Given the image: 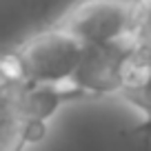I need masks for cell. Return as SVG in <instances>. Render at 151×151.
I'll list each match as a JSON object with an SVG mask.
<instances>
[{
    "label": "cell",
    "instance_id": "cell-5",
    "mask_svg": "<svg viewBox=\"0 0 151 151\" xmlns=\"http://www.w3.org/2000/svg\"><path fill=\"white\" fill-rule=\"evenodd\" d=\"M5 116H18L29 122H38L33 120L36 118V91L33 87L22 82L9 53L0 56V118Z\"/></svg>",
    "mask_w": 151,
    "mask_h": 151
},
{
    "label": "cell",
    "instance_id": "cell-6",
    "mask_svg": "<svg viewBox=\"0 0 151 151\" xmlns=\"http://www.w3.org/2000/svg\"><path fill=\"white\" fill-rule=\"evenodd\" d=\"M47 133V124L29 122L18 116L0 118V151H24L29 145L40 142Z\"/></svg>",
    "mask_w": 151,
    "mask_h": 151
},
{
    "label": "cell",
    "instance_id": "cell-4",
    "mask_svg": "<svg viewBox=\"0 0 151 151\" xmlns=\"http://www.w3.org/2000/svg\"><path fill=\"white\" fill-rule=\"evenodd\" d=\"M118 96L142 113V124L136 129V133H140L145 142L149 145L151 142V56H145V53H138L131 49L122 69V82H120Z\"/></svg>",
    "mask_w": 151,
    "mask_h": 151
},
{
    "label": "cell",
    "instance_id": "cell-1",
    "mask_svg": "<svg viewBox=\"0 0 151 151\" xmlns=\"http://www.w3.org/2000/svg\"><path fill=\"white\" fill-rule=\"evenodd\" d=\"M85 56V45L58 24L33 33L9 53L16 71L29 87L71 85Z\"/></svg>",
    "mask_w": 151,
    "mask_h": 151
},
{
    "label": "cell",
    "instance_id": "cell-2",
    "mask_svg": "<svg viewBox=\"0 0 151 151\" xmlns=\"http://www.w3.org/2000/svg\"><path fill=\"white\" fill-rule=\"evenodd\" d=\"M133 0H80L62 14L58 27L82 45L127 42Z\"/></svg>",
    "mask_w": 151,
    "mask_h": 151
},
{
    "label": "cell",
    "instance_id": "cell-3",
    "mask_svg": "<svg viewBox=\"0 0 151 151\" xmlns=\"http://www.w3.org/2000/svg\"><path fill=\"white\" fill-rule=\"evenodd\" d=\"M131 53L129 42L118 45H85V56L71 85L87 98L118 93L122 82V69Z\"/></svg>",
    "mask_w": 151,
    "mask_h": 151
},
{
    "label": "cell",
    "instance_id": "cell-7",
    "mask_svg": "<svg viewBox=\"0 0 151 151\" xmlns=\"http://www.w3.org/2000/svg\"><path fill=\"white\" fill-rule=\"evenodd\" d=\"M127 42L133 51L151 56V0H133Z\"/></svg>",
    "mask_w": 151,
    "mask_h": 151
}]
</instances>
